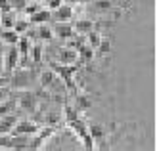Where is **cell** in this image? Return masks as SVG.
Segmentation results:
<instances>
[{"label":"cell","instance_id":"obj_1","mask_svg":"<svg viewBox=\"0 0 157 151\" xmlns=\"http://www.w3.org/2000/svg\"><path fill=\"white\" fill-rule=\"evenodd\" d=\"M50 69L58 75V78H61V81L65 82V86H67L71 92H78V90H77V84H75V81H73V77H75L77 69H78V63L65 65V63H59V61H50Z\"/></svg>","mask_w":157,"mask_h":151},{"label":"cell","instance_id":"obj_2","mask_svg":"<svg viewBox=\"0 0 157 151\" xmlns=\"http://www.w3.org/2000/svg\"><path fill=\"white\" fill-rule=\"evenodd\" d=\"M65 123L69 124V128H71L77 136L82 140V145L86 149H94V147H96V144H94V140H92L90 132H88V124L81 119V115H75L71 119H65Z\"/></svg>","mask_w":157,"mask_h":151},{"label":"cell","instance_id":"obj_3","mask_svg":"<svg viewBox=\"0 0 157 151\" xmlns=\"http://www.w3.org/2000/svg\"><path fill=\"white\" fill-rule=\"evenodd\" d=\"M35 81V71H31L27 67H15L12 71V77H10V84L12 88H17V90H23V88H29Z\"/></svg>","mask_w":157,"mask_h":151},{"label":"cell","instance_id":"obj_4","mask_svg":"<svg viewBox=\"0 0 157 151\" xmlns=\"http://www.w3.org/2000/svg\"><path fill=\"white\" fill-rule=\"evenodd\" d=\"M54 134H56V128H54V126H48V124H46L44 128H38L36 138H31V140H29L27 149H42V147H44V142H48Z\"/></svg>","mask_w":157,"mask_h":151},{"label":"cell","instance_id":"obj_5","mask_svg":"<svg viewBox=\"0 0 157 151\" xmlns=\"http://www.w3.org/2000/svg\"><path fill=\"white\" fill-rule=\"evenodd\" d=\"M17 103H19V107L25 111V113H35L36 107H38V98L33 92H23L21 98L17 100Z\"/></svg>","mask_w":157,"mask_h":151},{"label":"cell","instance_id":"obj_6","mask_svg":"<svg viewBox=\"0 0 157 151\" xmlns=\"http://www.w3.org/2000/svg\"><path fill=\"white\" fill-rule=\"evenodd\" d=\"M19 65V52L17 46H10V50L4 55V71L6 73H12V71Z\"/></svg>","mask_w":157,"mask_h":151},{"label":"cell","instance_id":"obj_7","mask_svg":"<svg viewBox=\"0 0 157 151\" xmlns=\"http://www.w3.org/2000/svg\"><path fill=\"white\" fill-rule=\"evenodd\" d=\"M52 31H54V35H56L58 38H63V40H71V38L75 36V31H73V25L71 23H59V21H56V25L52 27Z\"/></svg>","mask_w":157,"mask_h":151},{"label":"cell","instance_id":"obj_8","mask_svg":"<svg viewBox=\"0 0 157 151\" xmlns=\"http://www.w3.org/2000/svg\"><path fill=\"white\" fill-rule=\"evenodd\" d=\"M75 15V8L73 6H69V4H61L59 8H56L52 13V17L59 21V23H67V21H71V17Z\"/></svg>","mask_w":157,"mask_h":151},{"label":"cell","instance_id":"obj_9","mask_svg":"<svg viewBox=\"0 0 157 151\" xmlns=\"http://www.w3.org/2000/svg\"><path fill=\"white\" fill-rule=\"evenodd\" d=\"M58 61L59 63H65V65H73V63L78 61V54H77V50L65 46V48H59L58 50Z\"/></svg>","mask_w":157,"mask_h":151},{"label":"cell","instance_id":"obj_10","mask_svg":"<svg viewBox=\"0 0 157 151\" xmlns=\"http://www.w3.org/2000/svg\"><path fill=\"white\" fill-rule=\"evenodd\" d=\"M38 132V126L35 123H29V121H23V123H15L13 130L10 134H29V136H35V134Z\"/></svg>","mask_w":157,"mask_h":151},{"label":"cell","instance_id":"obj_11","mask_svg":"<svg viewBox=\"0 0 157 151\" xmlns=\"http://www.w3.org/2000/svg\"><path fill=\"white\" fill-rule=\"evenodd\" d=\"M17 121H19L17 115H12V113L0 117V134H10L13 130V126H15V123H17Z\"/></svg>","mask_w":157,"mask_h":151},{"label":"cell","instance_id":"obj_12","mask_svg":"<svg viewBox=\"0 0 157 151\" xmlns=\"http://www.w3.org/2000/svg\"><path fill=\"white\" fill-rule=\"evenodd\" d=\"M38 81H40V86L42 88H54L58 82V75L54 73L52 69H46L40 73V77H38Z\"/></svg>","mask_w":157,"mask_h":151},{"label":"cell","instance_id":"obj_13","mask_svg":"<svg viewBox=\"0 0 157 151\" xmlns=\"http://www.w3.org/2000/svg\"><path fill=\"white\" fill-rule=\"evenodd\" d=\"M94 29H96V23H94L92 19H78L73 25V31L75 33H81V35H88Z\"/></svg>","mask_w":157,"mask_h":151},{"label":"cell","instance_id":"obj_14","mask_svg":"<svg viewBox=\"0 0 157 151\" xmlns=\"http://www.w3.org/2000/svg\"><path fill=\"white\" fill-rule=\"evenodd\" d=\"M50 19H52V13H50V10H46V8H40V10L35 12L33 15H29V23H35V25L48 23Z\"/></svg>","mask_w":157,"mask_h":151},{"label":"cell","instance_id":"obj_15","mask_svg":"<svg viewBox=\"0 0 157 151\" xmlns=\"http://www.w3.org/2000/svg\"><path fill=\"white\" fill-rule=\"evenodd\" d=\"M78 113H82V111L86 109H90L92 107V98L90 96H86V94H77L75 96V105H73Z\"/></svg>","mask_w":157,"mask_h":151},{"label":"cell","instance_id":"obj_16","mask_svg":"<svg viewBox=\"0 0 157 151\" xmlns=\"http://www.w3.org/2000/svg\"><path fill=\"white\" fill-rule=\"evenodd\" d=\"M31 35H35L38 40H52V38H54V31H52V27L46 25V23H40V25L35 29V33H31Z\"/></svg>","mask_w":157,"mask_h":151},{"label":"cell","instance_id":"obj_17","mask_svg":"<svg viewBox=\"0 0 157 151\" xmlns=\"http://www.w3.org/2000/svg\"><path fill=\"white\" fill-rule=\"evenodd\" d=\"M92 8L96 12H100V13H111L115 10V2L113 0H94Z\"/></svg>","mask_w":157,"mask_h":151},{"label":"cell","instance_id":"obj_18","mask_svg":"<svg viewBox=\"0 0 157 151\" xmlns=\"http://www.w3.org/2000/svg\"><path fill=\"white\" fill-rule=\"evenodd\" d=\"M0 38H2L6 44L15 46V44H17V40H19V35L15 33L13 29H2V31H0Z\"/></svg>","mask_w":157,"mask_h":151},{"label":"cell","instance_id":"obj_19","mask_svg":"<svg viewBox=\"0 0 157 151\" xmlns=\"http://www.w3.org/2000/svg\"><path fill=\"white\" fill-rule=\"evenodd\" d=\"M88 132H90L92 140H104L105 138V128L101 124H98V123H90L88 124Z\"/></svg>","mask_w":157,"mask_h":151},{"label":"cell","instance_id":"obj_20","mask_svg":"<svg viewBox=\"0 0 157 151\" xmlns=\"http://www.w3.org/2000/svg\"><path fill=\"white\" fill-rule=\"evenodd\" d=\"M13 23H15V13L13 12L0 13V27L2 29H13Z\"/></svg>","mask_w":157,"mask_h":151},{"label":"cell","instance_id":"obj_21","mask_svg":"<svg viewBox=\"0 0 157 151\" xmlns=\"http://www.w3.org/2000/svg\"><path fill=\"white\" fill-rule=\"evenodd\" d=\"M31 61L33 65H40L42 63V46L40 44H31Z\"/></svg>","mask_w":157,"mask_h":151},{"label":"cell","instance_id":"obj_22","mask_svg":"<svg viewBox=\"0 0 157 151\" xmlns=\"http://www.w3.org/2000/svg\"><path fill=\"white\" fill-rule=\"evenodd\" d=\"M17 105V100H2L0 101V117L12 113V109Z\"/></svg>","mask_w":157,"mask_h":151},{"label":"cell","instance_id":"obj_23","mask_svg":"<svg viewBox=\"0 0 157 151\" xmlns=\"http://www.w3.org/2000/svg\"><path fill=\"white\" fill-rule=\"evenodd\" d=\"M29 19H15V23H13V31L17 35H23V33H27L29 31Z\"/></svg>","mask_w":157,"mask_h":151},{"label":"cell","instance_id":"obj_24","mask_svg":"<svg viewBox=\"0 0 157 151\" xmlns=\"http://www.w3.org/2000/svg\"><path fill=\"white\" fill-rule=\"evenodd\" d=\"M98 52H100V55H107V54H111V40H109L107 36H101L100 46H98Z\"/></svg>","mask_w":157,"mask_h":151},{"label":"cell","instance_id":"obj_25","mask_svg":"<svg viewBox=\"0 0 157 151\" xmlns=\"http://www.w3.org/2000/svg\"><path fill=\"white\" fill-rule=\"evenodd\" d=\"M27 4H29V0H10V8L15 12H23Z\"/></svg>","mask_w":157,"mask_h":151},{"label":"cell","instance_id":"obj_26","mask_svg":"<svg viewBox=\"0 0 157 151\" xmlns=\"http://www.w3.org/2000/svg\"><path fill=\"white\" fill-rule=\"evenodd\" d=\"M59 119H61V117H59L58 113H48V115L44 117V123L48 124V126H56V124L59 123Z\"/></svg>","mask_w":157,"mask_h":151},{"label":"cell","instance_id":"obj_27","mask_svg":"<svg viewBox=\"0 0 157 151\" xmlns=\"http://www.w3.org/2000/svg\"><path fill=\"white\" fill-rule=\"evenodd\" d=\"M44 4H46V10H56L63 4V0H44Z\"/></svg>","mask_w":157,"mask_h":151},{"label":"cell","instance_id":"obj_28","mask_svg":"<svg viewBox=\"0 0 157 151\" xmlns=\"http://www.w3.org/2000/svg\"><path fill=\"white\" fill-rule=\"evenodd\" d=\"M38 10H40V4H27L23 12H25L27 15H33V13H35V12H38Z\"/></svg>","mask_w":157,"mask_h":151},{"label":"cell","instance_id":"obj_29","mask_svg":"<svg viewBox=\"0 0 157 151\" xmlns=\"http://www.w3.org/2000/svg\"><path fill=\"white\" fill-rule=\"evenodd\" d=\"M4 12H13L10 8V0H0V13H4Z\"/></svg>","mask_w":157,"mask_h":151},{"label":"cell","instance_id":"obj_30","mask_svg":"<svg viewBox=\"0 0 157 151\" xmlns=\"http://www.w3.org/2000/svg\"><path fill=\"white\" fill-rule=\"evenodd\" d=\"M8 96H10V88H8V86H0V101L6 100Z\"/></svg>","mask_w":157,"mask_h":151},{"label":"cell","instance_id":"obj_31","mask_svg":"<svg viewBox=\"0 0 157 151\" xmlns=\"http://www.w3.org/2000/svg\"><path fill=\"white\" fill-rule=\"evenodd\" d=\"M10 84V77H2L0 75V86H8Z\"/></svg>","mask_w":157,"mask_h":151},{"label":"cell","instance_id":"obj_32","mask_svg":"<svg viewBox=\"0 0 157 151\" xmlns=\"http://www.w3.org/2000/svg\"><path fill=\"white\" fill-rule=\"evenodd\" d=\"M0 71H4V54L0 52Z\"/></svg>","mask_w":157,"mask_h":151},{"label":"cell","instance_id":"obj_33","mask_svg":"<svg viewBox=\"0 0 157 151\" xmlns=\"http://www.w3.org/2000/svg\"><path fill=\"white\" fill-rule=\"evenodd\" d=\"M67 2H82V0H67Z\"/></svg>","mask_w":157,"mask_h":151}]
</instances>
